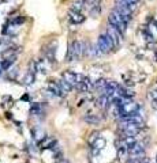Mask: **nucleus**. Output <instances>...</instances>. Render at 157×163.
<instances>
[{
    "mask_svg": "<svg viewBox=\"0 0 157 163\" xmlns=\"http://www.w3.org/2000/svg\"><path fill=\"white\" fill-rule=\"evenodd\" d=\"M97 48H98V50H100L101 53H109L116 46H115L114 41L111 39V37L105 33V34H101L98 37V39H97Z\"/></svg>",
    "mask_w": 157,
    "mask_h": 163,
    "instance_id": "obj_1",
    "label": "nucleus"
},
{
    "mask_svg": "<svg viewBox=\"0 0 157 163\" xmlns=\"http://www.w3.org/2000/svg\"><path fill=\"white\" fill-rule=\"evenodd\" d=\"M108 22H109V25L111 26H114V27L118 29L122 34H123V33L126 31V29H127V23H126V22L123 21V18H122L118 12H115V11H112L111 14H109V16H108Z\"/></svg>",
    "mask_w": 157,
    "mask_h": 163,
    "instance_id": "obj_2",
    "label": "nucleus"
},
{
    "mask_svg": "<svg viewBox=\"0 0 157 163\" xmlns=\"http://www.w3.org/2000/svg\"><path fill=\"white\" fill-rule=\"evenodd\" d=\"M114 11L120 15L126 23H129V22L131 21L132 10H131V7H129V6H124V4H122V3H119V1H118L116 6H115V8H114Z\"/></svg>",
    "mask_w": 157,
    "mask_h": 163,
    "instance_id": "obj_3",
    "label": "nucleus"
},
{
    "mask_svg": "<svg viewBox=\"0 0 157 163\" xmlns=\"http://www.w3.org/2000/svg\"><path fill=\"white\" fill-rule=\"evenodd\" d=\"M63 79L67 80L72 87H77L79 83H82L83 79H85V75L82 74H75V72H71V71H66L63 74Z\"/></svg>",
    "mask_w": 157,
    "mask_h": 163,
    "instance_id": "obj_4",
    "label": "nucleus"
},
{
    "mask_svg": "<svg viewBox=\"0 0 157 163\" xmlns=\"http://www.w3.org/2000/svg\"><path fill=\"white\" fill-rule=\"evenodd\" d=\"M107 34L109 37H111V39L114 41V44H115V46H118L119 44H120V41H122V34L120 31H119L116 27H114V26H111L109 25V27L107 29Z\"/></svg>",
    "mask_w": 157,
    "mask_h": 163,
    "instance_id": "obj_5",
    "label": "nucleus"
},
{
    "mask_svg": "<svg viewBox=\"0 0 157 163\" xmlns=\"http://www.w3.org/2000/svg\"><path fill=\"white\" fill-rule=\"evenodd\" d=\"M68 18H70V22L74 23V25H79V23L85 22V16L81 12H75V11H71V10L68 12Z\"/></svg>",
    "mask_w": 157,
    "mask_h": 163,
    "instance_id": "obj_6",
    "label": "nucleus"
},
{
    "mask_svg": "<svg viewBox=\"0 0 157 163\" xmlns=\"http://www.w3.org/2000/svg\"><path fill=\"white\" fill-rule=\"evenodd\" d=\"M48 89H49V91L52 92L54 95H57V97H61L66 94V92L61 90V87L59 86L57 82H48Z\"/></svg>",
    "mask_w": 157,
    "mask_h": 163,
    "instance_id": "obj_7",
    "label": "nucleus"
},
{
    "mask_svg": "<svg viewBox=\"0 0 157 163\" xmlns=\"http://www.w3.org/2000/svg\"><path fill=\"white\" fill-rule=\"evenodd\" d=\"M71 44H72V48H74L75 60H78L83 54V42H81V41H72Z\"/></svg>",
    "mask_w": 157,
    "mask_h": 163,
    "instance_id": "obj_8",
    "label": "nucleus"
},
{
    "mask_svg": "<svg viewBox=\"0 0 157 163\" xmlns=\"http://www.w3.org/2000/svg\"><path fill=\"white\" fill-rule=\"evenodd\" d=\"M15 61H17V54L8 57V59H4V60L0 63V68H1V69H4V71H8V69L12 67V64H14Z\"/></svg>",
    "mask_w": 157,
    "mask_h": 163,
    "instance_id": "obj_9",
    "label": "nucleus"
},
{
    "mask_svg": "<svg viewBox=\"0 0 157 163\" xmlns=\"http://www.w3.org/2000/svg\"><path fill=\"white\" fill-rule=\"evenodd\" d=\"M85 0H77L71 4V11H75V12H81L82 8L85 7Z\"/></svg>",
    "mask_w": 157,
    "mask_h": 163,
    "instance_id": "obj_10",
    "label": "nucleus"
},
{
    "mask_svg": "<svg viewBox=\"0 0 157 163\" xmlns=\"http://www.w3.org/2000/svg\"><path fill=\"white\" fill-rule=\"evenodd\" d=\"M85 122L92 124V125H98L100 124V118L97 117L96 114H88V116L85 117Z\"/></svg>",
    "mask_w": 157,
    "mask_h": 163,
    "instance_id": "obj_11",
    "label": "nucleus"
},
{
    "mask_svg": "<svg viewBox=\"0 0 157 163\" xmlns=\"http://www.w3.org/2000/svg\"><path fill=\"white\" fill-rule=\"evenodd\" d=\"M57 83H59V86H60V87H61V90H63L64 92H70L72 89H74V87H72V86L70 84V83H68L67 80H64V79H61V80H59Z\"/></svg>",
    "mask_w": 157,
    "mask_h": 163,
    "instance_id": "obj_12",
    "label": "nucleus"
},
{
    "mask_svg": "<svg viewBox=\"0 0 157 163\" xmlns=\"http://www.w3.org/2000/svg\"><path fill=\"white\" fill-rule=\"evenodd\" d=\"M107 82L108 80H105V79H98V80H96L94 82V89L103 92V90L105 89V86H107Z\"/></svg>",
    "mask_w": 157,
    "mask_h": 163,
    "instance_id": "obj_13",
    "label": "nucleus"
},
{
    "mask_svg": "<svg viewBox=\"0 0 157 163\" xmlns=\"http://www.w3.org/2000/svg\"><path fill=\"white\" fill-rule=\"evenodd\" d=\"M41 113H43V109H41L40 103H33L32 106H30V114L37 116V114H41Z\"/></svg>",
    "mask_w": 157,
    "mask_h": 163,
    "instance_id": "obj_14",
    "label": "nucleus"
},
{
    "mask_svg": "<svg viewBox=\"0 0 157 163\" xmlns=\"http://www.w3.org/2000/svg\"><path fill=\"white\" fill-rule=\"evenodd\" d=\"M66 60L70 63V61H74L75 60V54H74V48H72V44L70 42L68 45V49H67V56H66Z\"/></svg>",
    "mask_w": 157,
    "mask_h": 163,
    "instance_id": "obj_15",
    "label": "nucleus"
},
{
    "mask_svg": "<svg viewBox=\"0 0 157 163\" xmlns=\"http://www.w3.org/2000/svg\"><path fill=\"white\" fill-rule=\"evenodd\" d=\"M25 22V16H21V15H18V16H15V18H12L8 23L12 26H17V25H22Z\"/></svg>",
    "mask_w": 157,
    "mask_h": 163,
    "instance_id": "obj_16",
    "label": "nucleus"
},
{
    "mask_svg": "<svg viewBox=\"0 0 157 163\" xmlns=\"http://www.w3.org/2000/svg\"><path fill=\"white\" fill-rule=\"evenodd\" d=\"M93 147H94V148H97V149H103L104 147H105V140H104V139H97L96 142H94V144H93Z\"/></svg>",
    "mask_w": 157,
    "mask_h": 163,
    "instance_id": "obj_17",
    "label": "nucleus"
},
{
    "mask_svg": "<svg viewBox=\"0 0 157 163\" xmlns=\"http://www.w3.org/2000/svg\"><path fill=\"white\" fill-rule=\"evenodd\" d=\"M23 82H25V84H33V83H34V74L27 72L26 76H25V79H23Z\"/></svg>",
    "mask_w": 157,
    "mask_h": 163,
    "instance_id": "obj_18",
    "label": "nucleus"
},
{
    "mask_svg": "<svg viewBox=\"0 0 157 163\" xmlns=\"http://www.w3.org/2000/svg\"><path fill=\"white\" fill-rule=\"evenodd\" d=\"M139 0H119V3H122V4H124V6H135L137 3H138Z\"/></svg>",
    "mask_w": 157,
    "mask_h": 163,
    "instance_id": "obj_19",
    "label": "nucleus"
},
{
    "mask_svg": "<svg viewBox=\"0 0 157 163\" xmlns=\"http://www.w3.org/2000/svg\"><path fill=\"white\" fill-rule=\"evenodd\" d=\"M98 135H100L98 132H93V133H92V137L89 139V143H90V144H92V145L94 144V142H96L97 139H100V137H98Z\"/></svg>",
    "mask_w": 157,
    "mask_h": 163,
    "instance_id": "obj_20",
    "label": "nucleus"
},
{
    "mask_svg": "<svg viewBox=\"0 0 157 163\" xmlns=\"http://www.w3.org/2000/svg\"><path fill=\"white\" fill-rule=\"evenodd\" d=\"M90 14H92L93 16H97V15L100 14V6H97V7H93L92 11H90Z\"/></svg>",
    "mask_w": 157,
    "mask_h": 163,
    "instance_id": "obj_21",
    "label": "nucleus"
},
{
    "mask_svg": "<svg viewBox=\"0 0 157 163\" xmlns=\"http://www.w3.org/2000/svg\"><path fill=\"white\" fill-rule=\"evenodd\" d=\"M17 74H18V69H11V71H8V78H10V79H15Z\"/></svg>",
    "mask_w": 157,
    "mask_h": 163,
    "instance_id": "obj_22",
    "label": "nucleus"
},
{
    "mask_svg": "<svg viewBox=\"0 0 157 163\" xmlns=\"http://www.w3.org/2000/svg\"><path fill=\"white\" fill-rule=\"evenodd\" d=\"M149 98L152 101H157V90H154V91H150L149 92Z\"/></svg>",
    "mask_w": 157,
    "mask_h": 163,
    "instance_id": "obj_23",
    "label": "nucleus"
},
{
    "mask_svg": "<svg viewBox=\"0 0 157 163\" xmlns=\"http://www.w3.org/2000/svg\"><path fill=\"white\" fill-rule=\"evenodd\" d=\"M152 107L154 110H157V101H152Z\"/></svg>",
    "mask_w": 157,
    "mask_h": 163,
    "instance_id": "obj_24",
    "label": "nucleus"
},
{
    "mask_svg": "<svg viewBox=\"0 0 157 163\" xmlns=\"http://www.w3.org/2000/svg\"><path fill=\"white\" fill-rule=\"evenodd\" d=\"M6 117H7L8 120H12V114H11V113H8V112H7V113H6Z\"/></svg>",
    "mask_w": 157,
    "mask_h": 163,
    "instance_id": "obj_25",
    "label": "nucleus"
},
{
    "mask_svg": "<svg viewBox=\"0 0 157 163\" xmlns=\"http://www.w3.org/2000/svg\"><path fill=\"white\" fill-rule=\"evenodd\" d=\"M22 99H23V101H27L29 99V95H23V97H22Z\"/></svg>",
    "mask_w": 157,
    "mask_h": 163,
    "instance_id": "obj_26",
    "label": "nucleus"
},
{
    "mask_svg": "<svg viewBox=\"0 0 157 163\" xmlns=\"http://www.w3.org/2000/svg\"><path fill=\"white\" fill-rule=\"evenodd\" d=\"M59 163H68L67 160H64V159H61V160H59Z\"/></svg>",
    "mask_w": 157,
    "mask_h": 163,
    "instance_id": "obj_27",
    "label": "nucleus"
},
{
    "mask_svg": "<svg viewBox=\"0 0 157 163\" xmlns=\"http://www.w3.org/2000/svg\"><path fill=\"white\" fill-rule=\"evenodd\" d=\"M0 44H3V39H0Z\"/></svg>",
    "mask_w": 157,
    "mask_h": 163,
    "instance_id": "obj_28",
    "label": "nucleus"
},
{
    "mask_svg": "<svg viewBox=\"0 0 157 163\" xmlns=\"http://www.w3.org/2000/svg\"><path fill=\"white\" fill-rule=\"evenodd\" d=\"M0 75H1V68H0Z\"/></svg>",
    "mask_w": 157,
    "mask_h": 163,
    "instance_id": "obj_29",
    "label": "nucleus"
},
{
    "mask_svg": "<svg viewBox=\"0 0 157 163\" xmlns=\"http://www.w3.org/2000/svg\"><path fill=\"white\" fill-rule=\"evenodd\" d=\"M156 25H157V22H156Z\"/></svg>",
    "mask_w": 157,
    "mask_h": 163,
    "instance_id": "obj_30",
    "label": "nucleus"
}]
</instances>
